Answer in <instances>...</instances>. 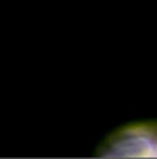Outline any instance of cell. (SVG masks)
<instances>
[{"mask_svg":"<svg viewBox=\"0 0 157 159\" xmlns=\"http://www.w3.org/2000/svg\"><path fill=\"white\" fill-rule=\"evenodd\" d=\"M99 158H157V122H136L116 129L96 148Z\"/></svg>","mask_w":157,"mask_h":159,"instance_id":"1","label":"cell"}]
</instances>
